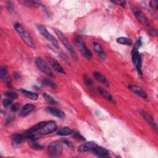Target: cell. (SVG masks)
<instances>
[{"label": "cell", "mask_w": 158, "mask_h": 158, "mask_svg": "<svg viewBox=\"0 0 158 158\" xmlns=\"http://www.w3.org/2000/svg\"><path fill=\"white\" fill-rule=\"evenodd\" d=\"M129 89L132 91L135 94L139 96V97L146 99L148 98V95L140 87L135 85H130L128 86Z\"/></svg>", "instance_id": "cell-13"}, {"label": "cell", "mask_w": 158, "mask_h": 158, "mask_svg": "<svg viewBox=\"0 0 158 158\" xmlns=\"http://www.w3.org/2000/svg\"><path fill=\"white\" fill-rule=\"evenodd\" d=\"M23 139V135L22 134H18V133H15L12 135L11 136V143L12 146L14 148H17L18 146H19Z\"/></svg>", "instance_id": "cell-15"}, {"label": "cell", "mask_w": 158, "mask_h": 158, "mask_svg": "<svg viewBox=\"0 0 158 158\" xmlns=\"http://www.w3.org/2000/svg\"><path fill=\"white\" fill-rule=\"evenodd\" d=\"M5 95L7 97V98H11L12 99H16L17 97H18V95L17 93H14V92H12V91H6L5 93Z\"/></svg>", "instance_id": "cell-31"}, {"label": "cell", "mask_w": 158, "mask_h": 158, "mask_svg": "<svg viewBox=\"0 0 158 158\" xmlns=\"http://www.w3.org/2000/svg\"><path fill=\"white\" fill-rule=\"evenodd\" d=\"M132 61L136 69H137L138 73H139V74L141 75L142 74V72H141L142 60H141V55L138 52V51L137 50L132 51Z\"/></svg>", "instance_id": "cell-9"}, {"label": "cell", "mask_w": 158, "mask_h": 158, "mask_svg": "<svg viewBox=\"0 0 158 158\" xmlns=\"http://www.w3.org/2000/svg\"><path fill=\"white\" fill-rule=\"evenodd\" d=\"M117 42L119 44L123 45H128L130 46L132 44V41L130 39L126 37H119L117 39Z\"/></svg>", "instance_id": "cell-25"}, {"label": "cell", "mask_w": 158, "mask_h": 158, "mask_svg": "<svg viewBox=\"0 0 158 158\" xmlns=\"http://www.w3.org/2000/svg\"><path fill=\"white\" fill-rule=\"evenodd\" d=\"M98 91H99V94L107 101H109L110 102H112V103H115V102L113 97H112V96L108 91L105 90L104 89L99 87V88H98Z\"/></svg>", "instance_id": "cell-19"}, {"label": "cell", "mask_w": 158, "mask_h": 158, "mask_svg": "<svg viewBox=\"0 0 158 158\" xmlns=\"http://www.w3.org/2000/svg\"><path fill=\"white\" fill-rule=\"evenodd\" d=\"M72 133H73V130L71 128L67 127L60 128L57 133V134L60 136H68Z\"/></svg>", "instance_id": "cell-23"}, {"label": "cell", "mask_w": 158, "mask_h": 158, "mask_svg": "<svg viewBox=\"0 0 158 158\" xmlns=\"http://www.w3.org/2000/svg\"><path fill=\"white\" fill-rule=\"evenodd\" d=\"M36 64L38 69L43 73L52 78L55 77L52 69L50 68L48 64L44 59L41 57H37L36 59Z\"/></svg>", "instance_id": "cell-5"}, {"label": "cell", "mask_w": 158, "mask_h": 158, "mask_svg": "<svg viewBox=\"0 0 158 158\" xmlns=\"http://www.w3.org/2000/svg\"><path fill=\"white\" fill-rule=\"evenodd\" d=\"M46 57L49 64L52 66L53 69H54L56 71H57L59 73H60L62 74L66 73L64 69L62 67V66L59 64V62L56 59H55L54 58H53L52 57H51V56H49L48 54H46Z\"/></svg>", "instance_id": "cell-10"}, {"label": "cell", "mask_w": 158, "mask_h": 158, "mask_svg": "<svg viewBox=\"0 0 158 158\" xmlns=\"http://www.w3.org/2000/svg\"><path fill=\"white\" fill-rule=\"evenodd\" d=\"M157 5H158V1H151L149 2V6L152 8H154L155 9H157Z\"/></svg>", "instance_id": "cell-36"}, {"label": "cell", "mask_w": 158, "mask_h": 158, "mask_svg": "<svg viewBox=\"0 0 158 158\" xmlns=\"http://www.w3.org/2000/svg\"><path fill=\"white\" fill-rule=\"evenodd\" d=\"M113 3L114 4H116L117 5H119L122 7H125V5H126V2L125 1H112Z\"/></svg>", "instance_id": "cell-37"}, {"label": "cell", "mask_w": 158, "mask_h": 158, "mask_svg": "<svg viewBox=\"0 0 158 158\" xmlns=\"http://www.w3.org/2000/svg\"><path fill=\"white\" fill-rule=\"evenodd\" d=\"M55 33L57 35L59 39L60 40V41H61V43L65 47V48L67 49V51L70 52L72 58L75 61H77L78 60L77 54L74 48H73L72 45L70 44V43L68 40L67 38L65 36V35L60 30H59L58 29H55Z\"/></svg>", "instance_id": "cell-2"}, {"label": "cell", "mask_w": 158, "mask_h": 158, "mask_svg": "<svg viewBox=\"0 0 158 158\" xmlns=\"http://www.w3.org/2000/svg\"><path fill=\"white\" fill-rule=\"evenodd\" d=\"M19 107H20L19 104L18 102H15L11 105L10 110L14 112H16L19 109Z\"/></svg>", "instance_id": "cell-33"}, {"label": "cell", "mask_w": 158, "mask_h": 158, "mask_svg": "<svg viewBox=\"0 0 158 158\" xmlns=\"http://www.w3.org/2000/svg\"><path fill=\"white\" fill-rule=\"evenodd\" d=\"M57 128V127L54 121H48L46 122L44 125L37 132H35V133H36L40 137L42 135H45L54 132Z\"/></svg>", "instance_id": "cell-4"}, {"label": "cell", "mask_w": 158, "mask_h": 158, "mask_svg": "<svg viewBox=\"0 0 158 158\" xmlns=\"http://www.w3.org/2000/svg\"><path fill=\"white\" fill-rule=\"evenodd\" d=\"M96 146H97L96 143L93 141H89V142H86L85 143L80 144L78 148V150L80 152L93 151Z\"/></svg>", "instance_id": "cell-11"}, {"label": "cell", "mask_w": 158, "mask_h": 158, "mask_svg": "<svg viewBox=\"0 0 158 158\" xmlns=\"http://www.w3.org/2000/svg\"><path fill=\"white\" fill-rule=\"evenodd\" d=\"M14 77L16 78V79H19L20 78V75L19 74V73H14Z\"/></svg>", "instance_id": "cell-39"}, {"label": "cell", "mask_w": 158, "mask_h": 158, "mask_svg": "<svg viewBox=\"0 0 158 158\" xmlns=\"http://www.w3.org/2000/svg\"><path fill=\"white\" fill-rule=\"evenodd\" d=\"M141 45H142V41H141V38H139L136 40V43H135V44L134 45V47L133 48V50H137V51H138V49L140 48V46Z\"/></svg>", "instance_id": "cell-32"}, {"label": "cell", "mask_w": 158, "mask_h": 158, "mask_svg": "<svg viewBox=\"0 0 158 158\" xmlns=\"http://www.w3.org/2000/svg\"><path fill=\"white\" fill-rule=\"evenodd\" d=\"M131 9L135 14V16L137 20L143 25H148V20L145 15L134 4L131 5Z\"/></svg>", "instance_id": "cell-8"}, {"label": "cell", "mask_w": 158, "mask_h": 158, "mask_svg": "<svg viewBox=\"0 0 158 158\" xmlns=\"http://www.w3.org/2000/svg\"><path fill=\"white\" fill-rule=\"evenodd\" d=\"M139 113L142 115V117L145 119V120L152 127V128H153L157 131V126L154 118L149 114H148L147 112L143 109L139 110Z\"/></svg>", "instance_id": "cell-12"}, {"label": "cell", "mask_w": 158, "mask_h": 158, "mask_svg": "<svg viewBox=\"0 0 158 158\" xmlns=\"http://www.w3.org/2000/svg\"><path fill=\"white\" fill-rule=\"evenodd\" d=\"M12 102H13V99L11 98H4L2 101V105L4 107H8L12 104Z\"/></svg>", "instance_id": "cell-29"}, {"label": "cell", "mask_w": 158, "mask_h": 158, "mask_svg": "<svg viewBox=\"0 0 158 158\" xmlns=\"http://www.w3.org/2000/svg\"><path fill=\"white\" fill-rule=\"evenodd\" d=\"M21 91L22 92V93L23 94V95L27 97V98L31 99V100H36L38 98V94L36 93L30 91H27V90H25L22 89Z\"/></svg>", "instance_id": "cell-22"}, {"label": "cell", "mask_w": 158, "mask_h": 158, "mask_svg": "<svg viewBox=\"0 0 158 158\" xmlns=\"http://www.w3.org/2000/svg\"><path fill=\"white\" fill-rule=\"evenodd\" d=\"M46 111L53 115V116H55V117H57L58 118H65V113L59 110V109H57L56 108H54V107H48L46 108Z\"/></svg>", "instance_id": "cell-14"}, {"label": "cell", "mask_w": 158, "mask_h": 158, "mask_svg": "<svg viewBox=\"0 0 158 158\" xmlns=\"http://www.w3.org/2000/svg\"><path fill=\"white\" fill-rule=\"evenodd\" d=\"M93 75H94V78L98 81H99V82L102 83V84H104L106 86H109V82H108V81L107 80L106 78L102 73H101L100 72H94L93 73Z\"/></svg>", "instance_id": "cell-21"}, {"label": "cell", "mask_w": 158, "mask_h": 158, "mask_svg": "<svg viewBox=\"0 0 158 158\" xmlns=\"http://www.w3.org/2000/svg\"><path fill=\"white\" fill-rule=\"evenodd\" d=\"M19 2L25 6L28 7H37L40 6V3L35 1H21Z\"/></svg>", "instance_id": "cell-26"}, {"label": "cell", "mask_w": 158, "mask_h": 158, "mask_svg": "<svg viewBox=\"0 0 158 158\" xmlns=\"http://www.w3.org/2000/svg\"><path fill=\"white\" fill-rule=\"evenodd\" d=\"M148 31L149 33V34L152 36H156L157 35V30L156 29H154V28L152 27H149L148 28Z\"/></svg>", "instance_id": "cell-34"}, {"label": "cell", "mask_w": 158, "mask_h": 158, "mask_svg": "<svg viewBox=\"0 0 158 158\" xmlns=\"http://www.w3.org/2000/svg\"><path fill=\"white\" fill-rule=\"evenodd\" d=\"M93 152L97 156L100 157H106L109 156V151L106 148L99 146L98 145H97Z\"/></svg>", "instance_id": "cell-16"}, {"label": "cell", "mask_w": 158, "mask_h": 158, "mask_svg": "<svg viewBox=\"0 0 158 158\" xmlns=\"http://www.w3.org/2000/svg\"><path fill=\"white\" fill-rule=\"evenodd\" d=\"M37 28L39 32L43 36H44L46 39H47L49 41H50L55 48L59 49V45L57 40L52 35H51L50 33L48 32V31L47 30L45 27H44L43 25L40 24L37 25Z\"/></svg>", "instance_id": "cell-7"}, {"label": "cell", "mask_w": 158, "mask_h": 158, "mask_svg": "<svg viewBox=\"0 0 158 158\" xmlns=\"http://www.w3.org/2000/svg\"><path fill=\"white\" fill-rule=\"evenodd\" d=\"M0 76L1 79L6 83V85L9 87H11V80L10 77L8 76L7 70L4 67H1L0 70Z\"/></svg>", "instance_id": "cell-18"}, {"label": "cell", "mask_w": 158, "mask_h": 158, "mask_svg": "<svg viewBox=\"0 0 158 158\" xmlns=\"http://www.w3.org/2000/svg\"><path fill=\"white\" fill-rule=\"evenodd\" d=\"M75 41L81 54L88 59H90L92 57V53L87 48L83 38L80 35H76L75 37Z\"/></svg>", "instance_id": "cell-3"}, {"label": "cell", "mask_w": 158, "mask_h": 158, "mask_svg": "<svg viewBox=\"0 0 158 158\" xmlns=\"http://www.w3.org/2000/svg\"><path fill=\"white\" fill-rule=\"evenodd\" d=\"M93 48H94V51L98 55V56L100 58H101L102 59H104L106 54H105V52H104L102 47L99 43L94 42L93 43Z\"/></svg>", "instance_id": "cell-20"}, {"label": "cell", "mask_w": 158, "mask_h": 158, "mask_svg": "<svg viewBox=\"0 0 158 158\" xmlns=\"http://www.w3.org/2000/svg\"><path fill=\"white\" fill-rule=\"evenodd\" d=\"M83 81L87 86H88L89 87L93 86V83L92 80L86 74H84V75H83Z\"/></svg>", "instance_id": "cell-30"}, {"label": "cell", "mask_w": 158, "mask_h": 158, "mask_svg": "<svg viewBox=\"0 0 158 158\" xmlns=\"http://www.w3.org/2000/svg\"><path fill=\"white\" fill-rule=\"evenodd\" d=\"M35 106L32 104L30 103H28L27 104H25V106H23V107H22L20 112V116L21 117H25L27 115H28L30 112H31L34 109H35Z\"/></svg>", "instance_id": "cell-17"}, {"label": "cell", "mask_w": 158, "mask_h": 158, "mask_svg": "<svg viewBox=\"0 0 158 158\" xmlns=\"http://www.w3.org/2000/svg\"><path fill=\"white\" fill-rule=\"evenodd\" d=\"M43 97H44V100L46 102H48V103H49V104H55L57 103L56 100L52 96H51V95H49V94H48L47 93H44L43 94Z\"/></svg>", "instance_id": "cell-28"}, {"label": "cell", "mask_w": 158, "mask_h": 158, "mask_svg": "<svg viewBox=\"0 0 158 158\" xmlns=\"http://www.w3.org/2000/svg\"><path fill=\"white\" fill-rule=\"evenodd\" d=\"M63 146L59 141H53L48 146V153L51 157H57L62 154Z\"/></svg>", "instance_id": "cell-6"}, {"label": "cell", "mask_w": 158, "mask_h": 158, "mask_svg": "<svg viewBox=\"0 0 158 158\" xmlns=\"http://www.w3.org/2000/svg\"><path fill=\"white\" fill-rule=\"evenodd\" d=\"M73 137H74L75 139H78V140H82V141L85 140V138H84L83 136H81L79 133H78V132H75V133H73Z\"/></svg>", "instance_id": "cell-35"}, {"label": "cell", "mask_w": 158, "mask_h": 158, "mask_svg": "<svg viewBox=\"0 0 158 158\" xmlns=\"http://www.w3.org/2000/svg\"><path fill=\"white\" fill-rule=\"evenodd\" d=\"M62 142L63 143H64L65 144H66V145H67V146H69V148L73 147V144H72V143L71 141H70L69 140L67 139H64V138L62 139Z\"/></svg>", "instance_id": "cell-38"}, {"label": "cell", "mask_w": 158, "mask_h": 158, "mask_svg": "<svg viewBox=\"0 0 158 158\" xmlns=\"http://www.w3.org/2000/svg\"><path fill=\"white\" fill-rule=\"evenodd\" d=\"M28 144L30 146L34 149L40 150L43 149V146L36 141V139H28Z\"/></svg>", "instance_id": "cell-24"}, {"label": "cell", "mask_w": 158, "mask_h": 158, "mask_svg": "<svg viewBox=\"0 0 158 158\" xmlns=\"http://www.w3.org/2000/svg\"><path fill=\"white\" fill-rule=\"evenodd\" d=\"M41 83L42 84H43L44 85H46L47 86H49L52 89H55L56 88V85L55 83H54L52 81H51V80H49L48 78H43L41 80Z\"/></svg>", "instance_id": "cell-27"}, {"label": "cell", "mask_w": 158, "mask_h": 158, "mask_svg": "<svg viewBox=\"0 0 158 158\" xmlns=\"http://www.w3.org/2000/svg\"><path fill=\"white\" fill-rule=\"evenodd\" d=\"M14 28L16 31V32L20 36L23 41L28 46L35 48V43L33 40L32 37L28 32V31L20 23H15L14 25Z\"/></svg>", "instance_id": "cell-1"}]
</instances>
